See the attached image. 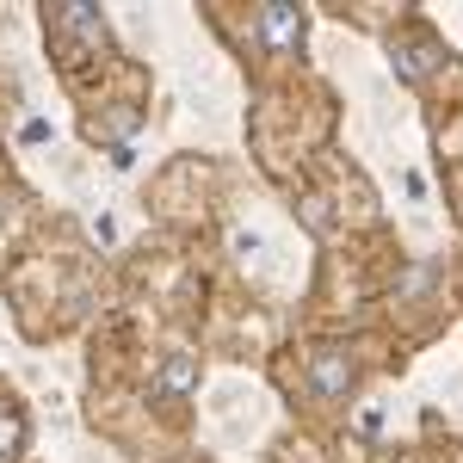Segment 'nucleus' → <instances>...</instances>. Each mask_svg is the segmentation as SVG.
I'll use <instances>...</instances> for the list:
<instances>
[{"instance_id":"1","label":"nucleus","mask_w":463,"mask_h":463,"mask_svg":"<svg viewBox=\"0 0 463 463\" xmlns=\"http://www.w3.org/2000/svg\"><path fill=\"white\" fill-rule=\"evenodd\" d=\"M346 377H353V364H346L340 353H321V358H316V371H309V383H316L321 402H334V395L346 390Z\"/></svg>"},{"instance_id":"2","label":"nucleus","mask_w":463,"mask_h":463,"mask_svg":"<svg viewBox=\"0 0 463 463\" xmlns=\"http://www.w3.org/2000/svg\"><path fill=\"white\" fill-rule=\"evenodd\" d=\"M297 32H303V19H297L290 6H266V13H260V37H266V43L285 50V43H297Z\"/></svg>"},{"instance_id":"3","label":"nucleus","mask_w":463,"mask_h":463,"mask_svg":"<svg viewBox=\"0 0 463 463\" xmlns=\"http://www.w3.org/2000/svg\"><path fill=\"white\" fill-rule=\"evenodd\" d=\"M192 383H198V358L174 353V358H167V371H161V395H185Z\"/></svg>"}]
</instances>
